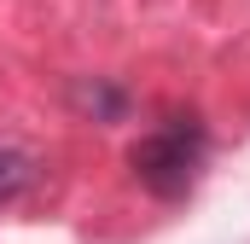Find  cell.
Masks as SVG:
<instances>
[{"label":"cell","instance_id":"3","mask_svg":"<svg viewBox=\"0 0 250 244\" xmlns=\"http://www.w3.org/2000/svg\"><path fill=\"white\" fill-rule=\"evenodd\" d=\"M35 186H41V157L23 151V145H0V209L23 203Z\"/></svg>","mask_w":250,"mask_h":244},{"label":"cell","instance_id":"2","mask_svg":"<svg viewBox=\"0 0 250 244\" xmlns=\"http://www.w3.org/2000/svg\"><path fill=\"white\" fill-rule=\"evenodd\" d=\"M64 99H70L76 117H87V122H123L134 111V93L123 81H105V76H76L64 87Z\"/></svg>","mask_w":250,"mask_h":244},{"label":"cell","instance_id":"1","mask_svg":"<svg viewBox=\"0 0 250 244\" xmlns=\"http://www.w3.org/2000/svg\"><path fill=\"white\" fill-rule=\"evenodd\" d=\"M204 151H209L204 122H198V117H175L169 128H157V134L134 140L128 169H134V181L146 186L151 198L181 203L192 186H198V175H204Z\"/></svg>","mask_w":250,"mask_h":244}]
</instances>
